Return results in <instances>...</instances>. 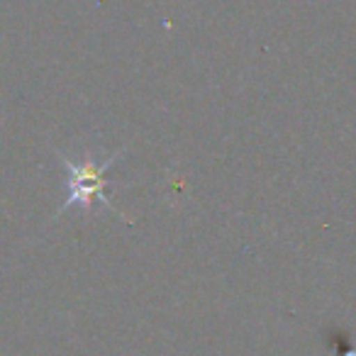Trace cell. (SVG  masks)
<instances>
[{
	"mask_svg": "<svg viewBox=\"0 0 356 356\" xmlns=\"http://www.w3.org/2000/svg\"><path fill=\"white\" fill-rule=\"evenodd\" d=\"M122 154H124V149H118V152L110 154L105 161H95V156L74 159V156H66L64 152H56V156L61 159V163H64V168H66L69 193H66V203L56 210L54 218L64 215L66 210H71V208H81L86 218H90L95 205H103V208H108L110 213H118L120 218H124V215L115 208L113 200L108 198V193H105V188H108V178H105V173H108V168L113 166Z\"/></svg>",
	"mask_w": 356,
	"mask_h": 356,
	"instance_id": "cell-1",
	"label": "cell"
}]
</instances>
